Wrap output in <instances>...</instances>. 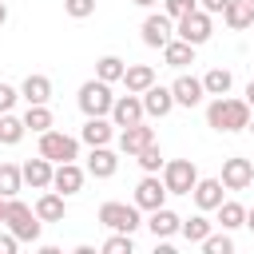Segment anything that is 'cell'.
Segmentation results:
<instances>
[{"label":"cell","mask_w":254,"mask_h":254,"mask_svg":"<svg viewBox=\"0 0 254 254\" xmlns=\"http://www.w3.org/2000/svg\"><path fill=\"white\" fill-rule=\"evenodd\" d=\"M99 222H103L107 230H123V234H135V230L143 226L139 206H135V202H115V198L99 206Z\"/></svg>","instance_id":"cell-4"},{"label":"cell","mask_w":254,"mask_h":254,"mask_svg":"<svg viewBox=\"0 0 254 254\" xmlns=\"http://www.w3.org/2000/svg\"><path fill=\"white\" fill-rule=\"evenodd\" d=\"M131 4H139V8H155L159 0H131Z\"/></svg>","instance_id":"cell-45"},{"label":"cell","mask_w":254,"mask_h":254,"mask_svg":"<svg viewBox=\"0 0 254 254\" xmlns=\"http://www.w3.org/2000/svg\"><path fill=\"white\" fill-rule=\"evenodd\" d=\"M75 103H79V111H83V115H111V103H115L111 83H103L99 75H95V79H87V83H79Z\"/></svg>","instance_id":"cell-3"},{"label":"cell","mask_w":254,"mask_h":254,"mask_svg":"<svg viewBox=\"0 0 254 254\" xmlns=\"http://www.w3.org/2000/svg\"><path fill=\"white\" fill-rule=\"evenodd\" d=\"M226 4H230V0H198V8H202V12H210V16H222V12H226Z\"/></svg>","instance_id":"cell-40"},{"label":"cell","mask_w":254,"mask_h":254,"mask_svg":"<svg viewBox=\"0 0 254 254\" xmlns=\"http://www.w3.org/2000/svg\"><path fill=\"white\" fill-rule=\"evenodd\" d=\"M171 95H175V107H198L202 95H206V87H202V79H194V75H179V79L171 83Z\"/></svg>","instance_id":"cell-14"},{"label":"cell","mask_w":254,"mask_h":254,"mask_svg":"<svg viewBox=\"0 0 254 254\" xmlns=\"http://www.w3.org/2000/svg\"><path fill=\"white\" fill-rule=\"evenodd\" d=\"M20 99H28V103H48V99H52V79L40 75V71H32V75L20 83Z\"/></svg>","instance_id":"cell-22"},{"label":"cell","mask_w":254,"mask_h":254,"mask_svg":"<svg viewBox=\"0 0 254 254\" xmlns=\"http://www.w3.org/2000/svg\"><path fill=\"white\" fill-rule=\"evenodd\" d=\"M218 179H222L226 190H246L254 183V163L242 159V155H230V159H222V175Z\"/></svg>","instance_id":"cell-10"},{"label":"cell","mask_w":254,"mask_h":254,"mask_svg":"<svg viewBox=\"0 0 254 254\" xmlns=\"http://www.w3.org/2000/svg\"><path fill=\"white\" fill-rule=\"evenodd\" d=\"M4 226H8L20 242H40V230H44L36 206H28V202H20V198H8V218H4Z\"/></svg>","instance_id":"cell-2"},{"label":"cell","mask_w":254,"mask_h":254,"mask_svg":"<svg viewBox=\"0 0 254 254\" xmlns=\"http://www.w3.org/2000/svg\"><path fill=\"white\" fill-rule=\"evenodd\" d=\"M135 163L143 167V175H159V171H163V151H159V143H147V147L135 155Z\"/></svg>","instance_id":"cell-33"},{"label":"cell","mask_w":254,"mask_h":254,"mask_svg":"<svg viewBox=\"0 0 254 254\" xmlns=\"http://www.w3.org/2000/svg\"><path fill=\"white\" fill-rule=\"evenodd\" d=\"M4 218H8V198L0 194V226H4Z\"/></svg>","instance_id":"cell-41"},{"label":"cell","mask_w":254,"mask_h":254,"mask_svg":"<svg viewBox=\"0 0 254 254\" xmlns=\"http://www.w3.org/2000/svg\"><path fill=\"white\" fill-rule=\"evenodd\" d=\"M222 179H198L194 183V190H190V198H194V206L198 210H218L222 206Z\"/></svg>","instance_id":"cell-20"},{"label":"cell","mask_w":254,"mask_h":254,"mask_svg":"<svg viewBox=\"0 0 254 254\" xmlns=\"http://www.w3.org/2000/svg\"><path fill=\"white\" fill-rule=\"evenodd\" d=\"M218 226H222V230H238V226H246V206L234 202V198H222V206H218Z\"/></svg>","instance_id":"cell-29"},{"label":"cell","mask_w":254,"mask_h":254,"mask_svg":"<svg viewBox=\"0 0 254 254\" xmlns=\"http://www.w3.org/2000/svg\"><path fill=\"white\" fill-rule=\"evenodd\" d=\"M250 103L246 99H230V95H214L206 103V127L222 131V135H234V131H246L250 123Z\"/></svg>","instance_id":"cell-1"},{"label":"cell","mask_w":254,"mask_h":254,"mask_svg":"<svg viewBox=\"0 0 254 254\" xmlns=\"http://www.w3.org/2000/svg\"><path fill=\"white\" fill-rule=\"evenodd\" d=\"M123 71H127V64H123L119 56H99V60H95V75H99L103 83H119Z\"/></svg>","instance_id":"cell-32"},{"label":"cell","mask_w":254,"mask_h":254,"mask_svg":"<svg viewBox=\"0 0 254 254\" xmlns=\"http://www.w3.org/2000/svg\"><path fill=\"white\" fill-rule=\"evenodd\" d=\"M139 36H143V44H147V48H159V52H163V48L175 40V20H171L167 12H151V16L143 20Z\"/></svg>","instance_id":"cell-8"},{"label":"cell","mask_w":254,"mask_h":254,"mask_svg":"<svg viewBox=\"0 0 254 254\" xmlns=\"http://www.w3.org/2000/svg\"><path fill=\"white\" fill-rule=\"evenodd\" d=\"M202 87H206V95H230L234 75H230L226 67H210V71L202 75Z\"/></svg>","instance_id":"cell-31"},{"label":"cell","mask_w":254,"mask_h":254,"mask_svg":"<svg viewBox=\"0 0 254 254\" xmlns=\"http://www.w3.org/2000/svg\"><path fill=\"white\" fill-rule=\"evenodd\" d=\"M246 103H250V111H254V79L246 83Z\"/></svg>","instance_id":"cell-43"},{"label":"cell","mask_w":254,"mask_h":254,"mask_svg":"<svg viewBox=\"0 0 254 254\" xmlns=\"http://www.w3.org/2000/svg\"><path fill=\"white\" fill-rule=\"evenodd\" d=\"M24 190V171L16 163H0V194L4 198H16Z\"/></svg>","instance_id":"cell-30"},{"label":"cell","mask_w":254,"mask_h":254,"mask_svg":"<svg viewBox=\"0 0 254 254\" xmlns=\"http://www.w3.org/2000/svg\"><path fill=\"white\" fill-rule=\"evenodd\" d=\"M143 111H147L151 119H163V115H171V111H175V95H171V87H163V83H151V87L143 91Z\"/></svg>","instance_id":"cell-15"},{"label":"cell","mask_w":254,"mask_h":254,"mask_svg":"<svg viewBox=\"0 0 254 254\" xmlns=\"http://www.w3.org/2000/svg\"><path fill=\"white\" fill-rule=\"evenodd\" d=\"M123 83H127V91L143 95V91L155 83V67H151V64H127V71H123Z\"/></svg>","instance_id":"cell-23"},{"label":"cell","mask_w":254,"mask_h":254,"mask_svg":"<svg viewBox=\"0 0 254 254\" xmlns=\"http://www.w3.org/2000/svg\"><path fill=\"white\" fill-rule=\"evenodd\" d=\"M24 127H28L32 135H44V131H52V127H56V119H52L48 103H28V111H24Z\"/></svg>","instance_id":"cell-26"},{"label":"cell","mask_w":254,"mask_h":254,"mask_svg":"<svg viewBox=\"0 0 254 254\" xmlns=\"http://www.w3.org/2000/svg\"><path fill=\"white\" fill-rule=\"evenodd\" d=\"M175 36H179V40H187V44H194V48H202V44H206V40L214 36L210 12H202V8L187 12L183 20H175Z\"/></svg>","instance_id":"cell-5"},{"label":"cell","mask_w":254,"mask_h":254,"mask_svg":"<svg viewBox=\"0 0 254 254\" xmlns=\"http://www.w3.org/2000/svg\"><path fill=\"white\" fill-rule=\"evenodd\" d=\"M222 20H226V28H230V32H246V28L254 24V8H250L246 0H230V4H226V12H222Z\"/></svg>","instance_id":"cell-24"},{"label":"cell","mask_w":254,"mask_h":254,"mask_svg":"<svg viewBox=\"0 0 254 254\" xmlns=\"http://www.w3.org/2000/svg\"><path fill=\"white\" fill-rule=\"evenodd\" d=\"M119 171V155L103 143V147H91V155H87V175L91 179H111Z\"/></svg>","instance_id":"cell-19"},{"label":"cell","mask_w":254,"mask_h":254,"mask_svg":"<svg viewBox=\"0 0 254 254\" xmlns=\"http://www.w3.org/2000/svg\"><path fill=\"white\" fill-rule=\"evenodd\" d=\"M135 250V242H131V234H123V230H111V238L103 242V254H131Z\"/></svg>","instance_id":"cell-35"},{"label":"cell","mask_w":254,"mask_h":254,"mask_svg":"<svg viewBox=\"0 0 254 254\" xmlns=\"http://www.w3.org/2000/svg\"><path fill=\"white\" fill-rule=\"evenodd\" d=\"M198 246H202V254H230V250H234V238H230V230H222V234L210 230Z\"/></svg>","instance_id":"cell-34"},{"label":"cell","mask_w":254,"mask_h":254,"mask_svg":"<svg viewBox=\"0 0 254 254\" xmlns=\"http://www.w3.org/2000/svg\"><path fill=\"white\" fill-rule=\"evenodd\" d=\"M4 24H8V4L0 0V28H4Z\"/></svg>","instance_id":"cell-44"},{"label":"cell","mask_w":254,"mask_h":254,"mask_svg":"<svg viewBox=\"0 0 254 254\" xmlns=\"http://www.w3.org/2000/svg\"><path fill=\"white\" fill-rule=\"evenodd\" d=\"M24 135H28V127H24V115H12V111H4V115H0V143H4V147H16Z\"/></svg>","instance_id":"cell-28"},{"label":"cell","mask_w":254,"mask_h":254,"mask_svg":"<svg viewBox=\"0 0 254 254\" xmlns=\"http://www.w3.org/2000/svg\"><path fill=\"white\" fill-rule=\"evenodd\" d=\"M163 183L171 194H190L198 183V167L190 159H171V163H163Z\"/></svg>","instance_id":"cell-7"},{"label":"cell","mask_w":254,"mask_h":254,"mask_svg":"<svg viewBox=\"0 0 254 254\" xmlns=\"http://www.w3.org/2000/svg\"><path fill=\"white\" fill-rule=\"evenodd\" d=\"M16 99H20V91H16L12 83H0V115H4V111H12V107H16Z\"/></svg>","instance_id":"cell-38"},{"label":"cell","mask_w":254,"mask_h":254,"mask_svg":"<svg viewBox=\"0 0 254 254\" xmlns=\"http://www.w3.org/2000/svg\"><path fill=\"white\" fill-rule=\"evenodd\" d=\"M246 230L254 234V206H246Z\"/></svg>","instance_id":"cell-42"},{"label":"cell","mask_w":254,"mask_h":254,"mask_svg":"<svg viewBox=\"0 0 254 254\" xmlns=\"http://www.w3.org/2000/svg\"><path fill=\"white\" fill-rule=\"evenodd\" d=\"M163 64L167 67H187V64H194V44H187V40H171L167 48H163Z\"/></svg>","instance_id":"cell-25"},{"label":"cell","mask_w":254,"mask_h":254,"mask_svg":"<svg viewBox=\"0 0 254 254\" xmlns=\"http://www.w3.org/2000/svg\"><path fill=\"white\" fill-rule=\"evenodd\" d=\"M36 214H40V222H64L67 218V194H60V190L48 187L36 198Z\"/></svg>","instance_id":"cell-18"},{"label":"cell","mask_w":254,"mask_h":254,"mask_svg":"<svg viewBox=\"0 0 254 254\" xmlns=\"http://www.w3.org/2000/svg\"><path fill=\"white\" fill-rule=\"evenodd\" d=\"M210 226H214V222L206 218V210H198V214H190V218H183V226H179V234H183V238H187L190 246H198V242H202V238L210 234Z\"/></svg>","instance_id":"cell-27"},{"label":"cell","mask_w":254,"mask_h":254,"mask_svg":"<svg viewBox=\"0 0 254 254\" xmlns=\"http://www.w3.org/2000/svg\"><path fill=\"white\" fill-rule=\"evenodd\" d=\"M143 119H147L143 95H135V91L115 95V103H111V123H115V127H131V123H143Z\"/></svg>","instance_id":"cell-11"},{"label":"cell","mask_w":254,"mask_h":254,"mask_svg":"<svg viewBox=\"0 0 254 254\" xmlns=\"http://www.w3.org/2000/svg\"><path fill=\"white\" fill-rule=\"evenodd\" d=\"M246 131H250V135H254V115H250V123H246Z\"/></svg>","instance_id":"cell-46"},{"label":"cell","mask_w":254,"mask_h":254,"mask_svg":"<svg viewBox=\"0 0 254 254\" xmlns=\"http://www.w3.org/2000/svg\"><path fill=\"white\" fill-rule=\"evenodd\" d=\"M64 12L71 20H87V16H95V0H64Z\"/></svg>","instance_id":"cell-36"},{"label":"cell","mask_w":254,"mask_h":254,"mask_svg":"<svg viewBox=\"0 0 254 254\" xmlns=\"http://www.w3.org/2000/svg\"><path fill=\"white\" fill-rule=\"evenodd\" d=\"M79 139H83L87 147H103V143H111V139H115V123H111V115H87Z\"/></svg>","instance_id":"cell-16"},{"label":"cell","mask_w":254,"mask_h":254,"mask_svg":"<svg viewBox=\"0 0 254 254\" xmlns=\"http://www.w3.org/2000/svg\"><path fill=\"white\" fill-rule=\"evenodd\" d=\"M16 250H20V238L4 226V230H0V254H16Z\"/></svg>","instance_id":"cell-39"},{"label":"cell","mask_w":254,"mask_h":254,"mask_svg":"<svg viewBox=\"0 0 254 254\" xmlns=\"http://www.w3.org/2000/svg\"><path fill=\"white\" fill-rule=\"evenodd\" d=\"M179 226H183V218H179L171 206H159V210H151V218H147V230L155 234V242H167L171 234H179Z\"/></svg>","instance_id":"cell-21"},{"label":"cell","mask_w":254,"mask_h":254,"mask_svg":"<svg viewBox=\"0 0 254 254\" xmlns=\"http://www.w3.org/2000/svg\"><path fill=\"white\" fill-rule=\"evenodd\" d=\"M246 4H250V8H254V0H246Z\"/></svg>","instance_id":"cell-47"},{"label":"cell","mask_w":254,"mask_h":254,"mask_svg":"<svg viewBox=\"0 0 254 254\" xmlns=\"http://www.w3.org/2000/svg\"><path fill=\"white\" fill-rule=\"evenodd\" d=\"M40 155L44 159H52V163H75L79 159V139H71V135H64V131H44L40 135Z\"/></svg>","instance_id":"cell-6"},{"label":"cell","mask_w":254,"mask_h":254,"mask_svg":"<svg viewBox=\"0 0 254 254\" xmlns=\"http://www.w3.org/2000/svg\"><path fill=\"white\" fill-rule=\"evenodd\" d=\"M147 143H155V127H147V119L143 123H131V127H119V151L127 159H135Z\"/></svg>","instance_id":"cell-12"},{"label":"cell","mask_w":254,"mask_h":254,"mask_svg":"<svg viewBox=\"0 0 254 254\" xmlns=\"http://www.w3.org/2000/svg\"><path fill=\"white\" fill-rule=\"evenodd\" d=\"M167 194H171V190H167V183H163L159 175H143V179L135 183V206L147 210V214L159 210V206H167Z\"/></svg>","instance_id":"cell-9"},{"label":"cell","mask_w":254,"mask_h":254,"mask_svg":"<svg viewBox=\"0 0 254 254\" xmlns=\"http://www.w3.org/2000/svg\"><path fill=\"white\" fill-rule=\"evenodd\" d=\"M194 8H198L194 0H163V12H167L171 20H183V16H187V12H194Z\"/></svg>","instance_id":"cell-37"},{"label":"cell","mask_w":254,"mask_h":254,"mask_svg":"<svg viewBox=\"0 0 254 254\" xmlns=\"http://www.w3.org/2000/svg\"><path fill=\"white\" fill-rule=\"evenodd\" d=\"M83 179H87V167H79V163H56L52 190H60V194H79V190H83Z\"/></svg>","instance_id":"cell-13"},{"label":"cell","mask_w":254,"mask_h":254,"mask_svg":"<svg viewBox=\"0 0 254 254\" xmlns=\"http://www.w3.org/2000/svg\"><path fill=\"white\" fill-rule=\"evenodd\" d=\"M20 171H24V183H28L32 190H48V187H52V175H56V163L44 159V155H36V159H28Z\"/></svg>","instance_id":"cell-17"}]
</instances>
